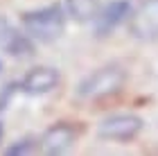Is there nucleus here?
<instances>
[{
  "label": "nucleus",
  "mask_w": 158,
  "mask_h": 156,
  "mask_svg": "<svg viewBox=\"0 0 158 156\" xmlns=\"http://www.w3.org/2000/svg\"><path fill=\"white\" fill-rule=\"evenodd\" d=\"M20 23H23V30L34 41H39V43H52V41H56L63 34L66 14H63L61 5H48V7H41V9L25 11Z\"/></svg>",
  "instance_id": "nucleus-1"
},
{
  "label": "nucleus",
  "mask_w": 158,
  "mask_h": 156,
  "mask_svg": "<svg viewBox=\"0 0 158 156\" xmlns=\"http://www.w3.org/2000/svg\"><path fill=\"white\" fill-rule=\"evenodd\" d=\"M127 82V73L120 66H104L79 82L77 97L81 100H102V97L115 95L122 91Z\"/></svg>",
  "instance_id": "nucleus-2"
},
{
  "label": "nucleus",
  "mask_w": 158,
  "mask_h": 156,
  "mask_svg": "<svg viewBox=\"0 0 158 156\" xmlns=\"http://www.w3.org/2000/svg\"><path fill=\"white\" fill-rule=\"evenodd\" d=\"M142 122L140 116H133V113H115V116L104 118L97 127V136L102 140H115V143H127V140H133L138 133L142 131Z\"/></svg>",
  "instance_id": "nucleus-3"
},
{
  "label": "nucleus",
  "mask_w": 158,
  "mask_h": 156,
  "mask_svg": "<svg viewBox=\"0 0 158 156\" xmlns=\"http://www.w3.org/2000/svg\"><path fill=\"white\" fill-rule=\"evenodd\" d=\"M129 32L138 41H158V0H140L129 16Z\"/></svg>",
  "instance_id": "nucleus-4"
},
{
  "label": "nucleus",
  "mask_w": 158,
  "mask_h": 156,
  "mask_svg": "<svg viewBox=\"0 0 158 156\" xmlns=\"http://www.w3.org/2000/svg\"><path fill=\"white\" fill-rule=\"evenodd\" d=\"M75 127L68 124V122H59V124H52L50 129H45V133L41 136L39 140V147L43 154H50V156H59V154H66L75 143Z\"/></svg>",
  "instance_id": "nucleus-5"
},
{
  "label": "nucleus",
  "mask_w": 158,
  "mask_h": 156,
  "mask_svg": "<svg viewBox=\"0 0 158 156\" xmlns=\"http://www.w3.org/2000/svg\"><path fill=\"white\" fill-rule=\"evenodd\" d=\"M131 11L133 9H131V2H129V0H111L104 9H99L97 18L93 20V23H95V34L99 39L109 36L120 23H124V20L131 16Z\"/></svg>",
  "instance_id": "nucleus-6"
},
{
  "label": "nucleus",
  "mask_w": 158,
  "mask_h": 156,
  "mask_svg": "<svg viewBox=\"0 0 158 156\" xmlns=\"http://www.w3.org/2000/svg\"><path fill=\"white\" fill-rule=\"evenodd\" d=\"M59 84V73L50 66H36L20 79V91L27 95H45Z\"/></svg>",
  "instance_id": "nucleus-7"
},
{
  "label": "nucleus",
  "mask_w": 158,
  "mask_h": 156,
  "mask_svg": "<svg viewBox=\"0 0 158 156\" xmlns=\"http://www.w3.org/2000/svg\"><path fill=\"white\" fill-rule=\"evenodd\" d=\"M99 0H66V14L77 23H90L99 14Z\"/></svg>",
  "instance_id": "nucleus-8"
},
{
  "label": "nucleus",
  "mask_w": 158,
  "mask_h": 156,
  "mask_svg": "<svg viewBox=\"0 0 158 156\" xmlns=\"http://www.w3.org/2000/svg\"><path fill=\"white\" fill-rule=\"evenodd\" d=\"M5 52H9L11 57H32L34 54V39L30 36V34H20L14 30L11 36L7 39V43L2 48Z\"/></svg>",
  "instance_id": "nucleus-9"
},
{
  "label": "nucleus",
  "mask_w": 158,
  "mask_h": 156,
  "mask_svg": "<svg viewBox=\"0 0 158 156\" xmlns=\"http://www.w3.org/2000/svg\"><path fill=\"white\" fill-rule=\"evenodd\" d=\"M34 145H36V143H34L32 138H23V140H16L14 145H9V147L5 150V154H7V156H16V154H30V152L34 150Z\"/></svg>",
  "instance_id": "nucleus-10"
},
{
  "label": "nucleus",
  "mask_w": 158,
  "mask_h": 156,
  "mask_svg": "<svg viewBox=\"0 0 158 156\" xmlns=\"http://www.w3.org/2000/svg\"><path fill=\"white\" fill-rule=\"evenodd\" d=\"M16 91H20V82H11L2 88V93H0V111H5L7 106H9V100L14 97Z\"/></svg>",
  "instance_id": "nucleus-11"
},
{
  "label": "nucleus",
  "mask_w": 158,
  "mask_h": 156,
  "mask_svg": "<svg viewBox=\"0 0 158 156\" xmlns=\"http://www.w3.org/2000/svg\"><path fill=\"white\" fill-rule=\"evenodd\" d=\"M11 32H14L11 23H9V20H7V18H2V16H0V48H5L7 39L11 36Z\"/></svg>",
  "instance_id": "nucleus-12"
},
{
  "label": "nucleus",
  "mask_w": 158,
  "mask_h": 156,
  "mask_svg": "<svg viewBox=\"0 0 158 156\" xmlns=\"http://www.w3.org/2000/svg\"><path fill=\"white\" fill-rule=\"evenodd\" d=\"M2 133H5V127H2V122H0V143H2Z\"/></svg>",
  "instance_id": "nucleus-13"
},
{
  "label": "nucleus",
  "mask_w": 158,
  "mask_h": 156,
  "mask_svg": "<svg viewBox=\"0 0 158 156\" xmlns=\"http://www.w3.org/2000/svg\"><path fill=\"white\" fill-rule=\"evenodd\" d=\"M0 70H2V63H0Z\"/></svg>",
  "instance_id": "nucleus-14"
}]
</instances>
